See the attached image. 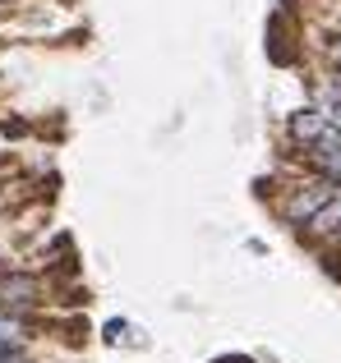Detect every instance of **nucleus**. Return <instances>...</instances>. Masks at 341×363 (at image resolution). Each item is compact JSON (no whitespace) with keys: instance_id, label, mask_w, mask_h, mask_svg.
Listing matches in <instances>:
<instances>
[{"instance_id":"obj_8","label":"nucleus","mask_w":341,"mask_h":363,"mask_svg":"<svg viewBox=\"0 0 341 363\" xmlns=\"http://www.w3.org/2000/svg\"><path fill=\"white\" fill-rule=\"evenodd\" d=\"M5 207H9V203H5V198H0V212H5Z\"/></svg>"},{"instance_id":"obj_1","label":"nucleus","mask_w":341,"mask_h":363,"mask_svg":"<svg viewBox=\"0 0 341 363\" xmlns=\"http://www.w3.org/2000/svg\"><path fill=\"white\" fill-rule=\"evenodd\" d=\"M337 189L341 184H332V179H318V175H309V170H305V175L291 179L286 189H272V216H277L286 230L305 235V225L314 221L328 203H332Z\"/></svg>"},{"instance_id":"obj_9","label":"nucleus","mask_w":341,"mask_h":363,"mask_svg":"<svg viewBox=\"0 0 341 363\" xmlns=\"http://www.w3.org/2000/svg\"><path fill=\"white\" fill-rule=\"evenodd\" d=\"M0 18H5V9H0Z\"/></svg>"},{"instance_id":"obj_6","label":"nucleus","mask_w":341,"mask_h":363,"mask_svg":"<svg viewBox=\"0 0 341 363\" xmlns=\"http://www.w3.org/2000/svg\"><path fill=\"white\" fill-rule=\"evenodd\" d=\"M328 120H332V124H337V129H341V106H337V111H332V116H328Z\"/></svg>"},{"instance_id":"obj_7","label":"nucleus","mask_w":341,"mask_h":363,"mask_svg":"<svg viewBox=\"0 0 341 363\" xmlns=\"http://www.w3.org/2000/svg\"><path fill=\"white\" fill-rule=\"evenodd\" d=\"M5 257H9V248H5V240H0V267H5Z\"/></svg>"},{"instance_id":"obj_5","label":"nucleus","mask_w":341,"mask_h":363,"mask_svg":"<svg viewBox=\"0 0 341 363\" xmlns=\"http://www.w3.org/2000/svg\"><path fill=\"white\" fill-rule=\"evenodd\" d=\"M323 60H328V74H341V33L328 42V51H323Z\"/></svg>"},{"instance_id":"obj_3","label":"nucleus","mask_w":341,"mask_h":363,"mask_svg":"<svg viewBox=\"0 0 341 363\" xmlns=\"http://www.w3.org/2000/svg\"><path fill=\"white\" fill-rule=\"evenodd\" d=\"M323 133H332V120H328L323 111L314 106V101H305L300 111H291V116H286V143H291V152L314 147Z\"/></svg>"},{"instance_id":"obj_2","label":"nucleus","mask_w":341,"mask_h":363,"mask_svg":"<svg viewBox=\"0 0 341 363\" xmlns=\"http://www.w3.org/2000/svg\"><path fill=\"white\" fill-rule=\"evenodd\" d=\"M296 157H300V166H305L309 175L341 184V129H337V124H332V133H323L314 147H300Z\"/></svg>"},{"instance_id":"obj_4","label":"nucleus","mask_w":341,"mask_h":363,"mask_svg":"<svg viewBox=\"0 0 341 363\" xmlns=\"http://www.w3.org/2000/svg\"><path fill=\"white\" fill-rule=\"evenodd\" d=\"M129 336H139V331L129 327V322H120V318H111L107 327H102V340H107V345H125Z\"/></svg>"}]
</instances>
